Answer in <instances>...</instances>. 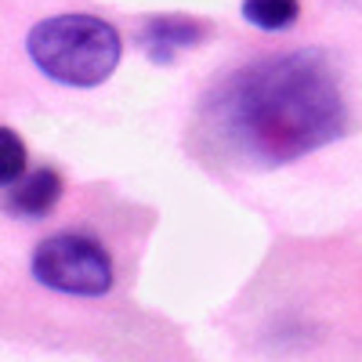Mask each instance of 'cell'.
<instances>
[{
	"instance_id": "7",
	"label": "cell",
	"mask_w": 362,
	"mask_h": 362,
	"mask_svg": "<svg viewBox=\"0 0 362 362\" xmlns=\"http://www.w3.org/2000/svg\"><path fill=\"white\" fill-rule=\"evenodd\" d=\"M25 167H29L25 141L11 127H0V189H11L15 181H22Z\"/></svg>"
},
{
	"instance_id": "3",
	"label": "cell",
	"mask_w": 362,
	"mask_h": 362,
	"mask_svg": "<svg viewBox=\"0 0 362 362\" xmlns=\"http://www.w3.org/2000/svg\"><path fill=\"white\" fill-rule=\"evenodd\" d=\"M33 279L54 293L69 297H102L112 290V257L90 235L58 232L33 250Z\"/></svg>"
},
{
	"instance_id": "5",
	"label": "cell",
	"mask_w": 362,
	"mask_h": 362,
	"mask_svg": "<svg viewBox=\"0 0 362 362\" xmlns=\"http://www.w3.org/2000/svg\"><path fill=\"white\" fill-rule=\"evenodd\" d=\"M58 196H62V174H58L54 167H40V170H25L22 181H15V185L8 189L4 196V206L11 210V214L18 218H44L47 210L58 203Z\"/></svg>"
},
{
	"instance_id": "1",
	"label": "cell",
	"mask_w": 362,
	"mask_h": 362,
	"mask_svg": "<svg viewBox=\"0 0 362 362\" xmlns=\"http://www.w3.org/2000/svg\"><path fill=\"white\" fill-rule=\"evenodd\" d=\"M351 112L334 58L319 47L264 54L210 87L199 134L235 167H286L348 134Z\"/></svg>"
},
{
	"instance_id": "2",
	"label": "cell",
	"mask_w": 362,
	"mask_h": 362,
	"mask_svg": "<svg viewBox=\"0 0 362 362\" xmlns=\"http://www.w3.org/2000/svg\"><path fill=\"white\" fill-rule=\"evenodd\" d=\"M25 51L29 62L54 83L98 87L116 73L124 40H119V29L112 22L83 11H66L29 29Z\"/></svg>"
},
{
	"instance_id": "6",
	"label": "cell",
	"mask_w": 362,
	"mask_h": 362,
	"mask_svg": "<svg viewBox=\"0 0 362 362\" xmlns=\"http://www.w3.org/2000/svg\"><path fill=\"white\" fill-rule=\"evenodd\" d=\"M243 18L268 33H283L300 18V0H243Z\"/></svg>"
},
{
	"instance_id": "4",
	"label": "cell",
	"mask_w": 362,
	"mask_h": 362,
	"mask_svg": "<svg viewBox=\"0 0 362 362\" xmlns=\"http://www.w3.org/2000/svg\"><path fill=\"white\" fill-rule=\"evenodd\" d=\"M203 37H206V25L196 22V18H185V15H153V18L141 22L138 44H141V51L153 58V62L170 66L177 51L196 47Z\"/></svg>"
}]
</instances>
